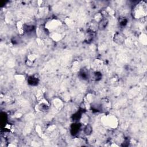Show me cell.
Instances as JSON below:
<instances>
[{"mask_svg":"<svg viewBox=\"0 0 147 147\" xmlns=\"http://www.w3.org/2000/svg\"><path fill=\"white\" fill-rule=\"evenodd\" d=\"M147 12V3L145 1H140L134 5L133 9V15L136 18L143 19L146 18Z\"/></svg>","mask_w":147,"mask_h":147,"instance_id":"1","label":"cell"},{"mask_svg":"<svg viewBox=\"0 0 147 147\" xmlns=\"http://www.w3.org/2000/svg\"><path fill=\"white\" fill-rule=\"evenodd\" d=\"M114 41L118 44H121L125 41V37L121 33H116L114 36Z\"/></svg>","mask_w":147,"mask_h":147,"instance_id":"2","label":"cell"},{"mask_svg":"<svg viewBox=\"0 0 147 147\" xmlns=\"http://www.w3.org/2000/svg\"><path fill=\"white\" fill-rule=\"evenodd\" d=\"M108 24V20L105 18H102L98 23V28L101 30H104L107 27Z\"/></svg>","mask_w":147,"mask_h":147,"instance_id":"3","label":"cell"},{"mask_svg":"<svg viewBox=\"0 0 147 147\" xmlns=\"http://www.w3.org/2000/svg\"><path fill=\"white\" fill-rule=\"evenodd\" d=\"M49 106L47 103L41 102L38 105V109L41 111H45L48 109Z\"/></svg>","mask_w":147,"mask_h":147,"instance_id":"4","label":"cell"},{"mask_svg":"<svg viewBox=\"0 0 147 147\" xmlns=\"http://www.w3.org/2000/svg\"><path fill=\"white\" fill-rule=\"evenodd\" d=\"M38 79L34 76H31L28 79V83L29 85L32 86H36L38 84Z\"/></svg>","mask_w":147,"mask_h":147,"instance_id":"5","label":"cell"},{"mask_svg":"<svg viewBox=\"0 0 147 147\" xmlns=\"http://www.w3.org/2000/svg\"><path fill=\"white\" fill-rule=\"evenodd\" d=\"M35 59L36 57L34 55H29L27 59V64H28V65H32V64L34 63L35 60Z\"/></svg>","mask_w":147,"mask_h":147,"instance_id":"6","label":"cell"},{"mask_svg":"<svg viewBox=\"0 0 147 147\" xmlns=\"http://www.w3.org/2000/svg\"><path fill=\"white\" fill-rule=\"evenodd\" d=\"M80 126L79 125H78V124H74L73 126V127L71 128V130H72V133L73 134H76V133L79 132V130Z\"/></svg>","mask_w":147,"mask_h":147,"instance_id":"7","label":"cell"},{"mask_svg":"<svg viewBox=\"0 0 147 147\" xmlns=\"http://www.w3.org/2000/svg\"><path fill=\"white\" fill-rule=\"evenodd\" d=\"M120 24L122 26H125L126 24H127V20L125 18H123L121 20H120Z\"/></svg>","mask_w":147,"mask_h":147,"instance_id":"8","label":"cell"}]
</instances>
